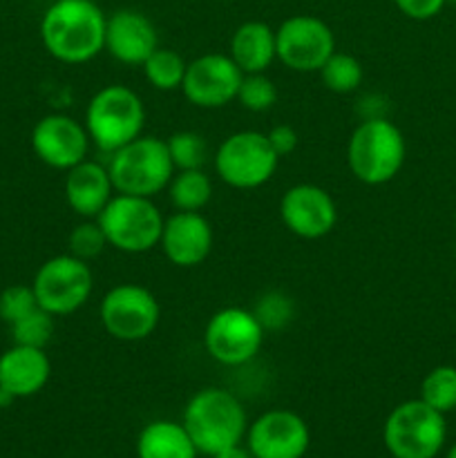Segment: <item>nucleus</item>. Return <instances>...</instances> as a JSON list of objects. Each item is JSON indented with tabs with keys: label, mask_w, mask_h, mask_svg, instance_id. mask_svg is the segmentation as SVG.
<instances>
[{
	"label": "nucleus",
	"mask_w": 456,
	"mask_h": 458,
	"mask_svg": "<svg viewBox=\"0 0 456 458\" xmlns=\"http://www.w3.org/2000/svg\"><path fill=\"white\" fill-rule=\"evenodd\" d=\"M107 16L92 0H56L40 21L47 54L67 65H83L106 49Z\"/></svg>",
	"instance_id": "nucleus-1"
},
{
	"label": "nucleus",
	"mask_w": 456,
	"mask_h": 458,
	"mask_svg": "<svg viewBox=\"0 0 456 458\" xmlns=\"http://www.w3.org/2000/svg\"><path fill=\"white\" fill-rule=\"evenodd\" d=\"M182 425L199 454L215 456L228 447L241 445L249 419L235 394L222 387H204L186 403Z\"/></svg>",
	"instance_id": "nucleus-2"
},
{
	"label": "nucleus",
	"mask_w": 456,
	"mask_h": 458,
	"mask_svg": "<svg viewBox=\"0 0 456 458\" xmlns=\"http://www.w3.org/2000/svg\"><path fill=\"white\" fill-rule=\"evenodd\" d=\"M405 157V137L387 116L362 119L347 141L349 170L367 186H383L392 182L401 173Z\"/></svg>",
	"instance_id": "nucleus-3"
},
{
	"label": "nucleus",
	"mask_w": 456,
	"mask_h": 458,
	"mask_svg": "<svg viewBox=\"0 0 456 458\" xmlns=\"http://www.w3.org/2000/svg\"><path fill=\"white\" fill-rule=\"evenodd\" d=\"M83 125L89 134V141L106 155H112L143 134L146 106L128 85H106L89 98Z\"/></svg>",
	"instance_id": "nucleus-4"
},
{
	"label": "nucleus",
	"mask_w": 456,
	"mask_h": 458,
	"mask_svg": "<svg viewBox=\"0 0 456 458\" xmlns=\"http://www.w3.org/2000/svg\"><path fill=\"white\" fill-rule=\"evenodd\" d=\"M106 165L116 192L150 199L168 188L174 174L165 139L148 134H139L137 139L112 152Z\"/></svg>",
	"instance_id": "nucleus-5"
},
{
	"label": "nucleus",
	"mask_w": 456,
	"mask_h": 458,
	"mask_svg": "<svg viewBox=\"0 0 456 458\" xmlns=\"http://www.w3.org/2000/svg\"><path fill=\"white\" fill-rule=\"evenodd\" d=\"M164 219L150 197L123 195V192H114L106 208L97 215L107 246L130 255L148 253L159 246Z\"/></svg>",
	"instance_id": "nucleus-6"
},
{
	"label": "nucleus",
	"mask_w": 456,
	"mask_h": 458,
	"mask_svg": "<svg viewBox=\"0 0 456 458\" xmlns=\"http://www.w3.org/2000/svg\"><path fill=\"white\" fill-rule=\"evenodd\" d=\"M280 157L268 143L266 132L240 130L224 139L213 155L217 177L235 191H255L273 179Z\"/></svg>",
	"instance_id": "nucleus-7"
},
{
	"label": "nucleus",
	"mask_w": 456,
	"mask_h": 458,
	"mask_svg": "<svg viewBox=\"0 0 456 458\" xmlns=\"http://www.w3.org/2000/svg\"><path fill=\"white\" fill-rule=\"evenodd\" d=\"M445 414L416 398L389 411L383 443L393 458H434L445 445Z\"/></svg>",
	"instance_id": "nucleus-8"
},
{
	"label": "nucleus",
	"mask_w": 456,
	"mask_h": 458,
	"mask_svg": "<svg viewBox=\"0 0 456 458\" xmlns=\"http://www.w3.org/2000/svg\"><path fill=\"white\" fill-rule=\"evenodd\" d=\"M98 320L110 338L119 343H141L159 327V300L146 286L123 282L103 295L98 304Z\"/></svg>",
	"instance_id": "nucleus-9"
},
{
	"label": "nucleus",
	"mask_w": 456,
	"mask_h": 458,
	"mask_svg": "<svg viewBox=\"0 0 456 458\" xmlns=\"http://www.w3.org/2000/svg\"><path fill=\"white\" fill-rule=\"evenodd\" d=\"M36 300L54 318L76 313L89 300L94 276L89 262L72 253L54 255L45 259L31 280Z\"/></svg>",
	"instance_id": "nucleus-10"
},
{
	"label": "nucleus",
	"mask_w": 456,
	"mask_h": 458,
	"mask_svg": "<svg viewBox=\"0 0 456 458\" xmlns=\"http://www.w3.org/2000/svg\"><path fill=\"white\" fill-rule=\"evenodd\" d=\"M264 327L253 309L224 307L208 318L204 329L206 353L224 367H241L253 360L264 344Z\"/></svg>",
	"instance_id": "nucleus-11"
},
{
	"label": "nucleus",
	"mask_w": 456,
	"mask_h": 458,
	"mask_svg": "<svg viewBox=\"0 0 456 458\" xmlns=\"http://www.w3.org/2000/svg\"><path fill=\"white\" fill-rule=\"evenodd\" d=\"M277 61L293 72L311 74L335 52V34L322 18L298 13L275 30Z\"/></svg>",
	"instance_id": "nucleus-12"
},
{
	"label": "nucleus",
	"mask_w": 456,
	"mask_h": 458,
	"mask_svg": "<svg viewBox=\"0 0 456 458\" xmlns=\"http://www.w3.org/2000/svg\"><path fill=\"white\" fill-rule=\"evenodd\" d=\"M241 79L244 72L228 54H201L186 65L182 94L195 107L217 110L235 101Z\"/></svg>",
	"instance_id": "nucleus-13"
},
{
	"label": "nucleus",
	"mask_w": 456,
	"mask_h": 458,
	"mask_svg": "<svg viewBox=\"0 0 456 458\" xmlns=\"http://www.w3.org/2000/svg\"><path fill=\"white\" fill-rule=\"evenodd\" d=\"M311 445L307 420L291 410H268L246 429V447L255 458H304Z\"/></svg>",
	"instance_id": "nucleus-14"
},
{
	"label": "nucleus",
	"mask_w": 456,
	"mask_h": 458,
	"mask_svg": "<svg viewBox=\"0 0 456 458\" xmlns=\"http://www.w3.org/2000/svg\"><path fill=\"white\" fill-rule=\"evenodd\" d=\"M282 224L302 240H322L338 224V204L317 183H295L280 199Z\"/></svg>",
	"instance_id": "nucleus-15"
},
{
	"label": "nucleus",
	"mask_w": 456,
	"mask_h": 458,
	"mask_svg": "<svg viewBox=\"0 0 456 458\" xmlns=\"http://www.w3.org/2000/svg\"><path fill=\"white\" fill-rule=\"evenodd\" d=\"M89 134L80 121L67 114H47L31 130V150L54 170H70L88 159Z\"/></svg>",
	"instance_id": "nucleus-16"
},
{
	"label": "nucleus",
	"mask_w": 456,
	"mask_h": 458,
	"mask_svg": "<svg viewBox=\"0 0 456 458\" xmlns=\"http://www.w3.org/2000/svg\"><path fill=\"white\" fill-rule=\"evenodd\" d=\"M213 226L201 213L174 210L164 219L159 246L165 259L179 268L199 267L213 250Z\"/></svg>",
	"instance_id": "nucleus-17"
},
{
	"label": "nucleus",
	"mask_w": 456,
	"mask_h": 458,
	"mask_svg": "<svg viewBox=\"0 0 456 458\" xmlns=\"http://www.w3.org/2000/svg\"><path fill=\"white\" fill-rule=\"evenodd\" d=\"M159 47L156 27L137 9H119L106 22V52L123 65L141 67Z\"/></svg>",
	"instance_id": "nucleus-18"
},
{
	"label": "nucleus",
	"mask_w": 456,
	"mask_h": 458,
	"mask_svg": "<svg viewBox=\"0 0 456 458\" xmlns=\"http://www.w3.org/2000/svg\"><path fill=\"white\" fill-rule=\"evenodd\" d=\"M114 192L106 164L83 159L74 168L65 170V201L79 217L97 219Z\"/></svg>",
	"instance_id": "nucleus-19"
},
{
	"label": "nucleus",
	"mask_w": 456,
	"mask_h": 458,
	"mask_svg": "<svg viewBox=\"0 0 456 458\" xmlns=\"http://www.w3.org/2000/svg\"><path fill=\"white\" fill-rule=\"evenodd\" d=\"M52 376V362L45 349L12 344L0 356V389L13 398H30L38 394Z\"/></svg>",
	"instance_id": "nucleus-20"
},
{
	"label": "nucleus",
	"mask_w": 456,
	"mask_h": 458,
	"mask_svg": "<svg viewBox=\"0 0 456 458\" xmlns=\"http://www.w3.org/2000/svg\"><path fill=\"white\" fill-rule=\"evenodd\" d=\"M228 56L244 74L266 72L277 61L275 30L262 21H246L232 31Z\"/></svg>",
	"instance_id": "nucleus-21"
},
{
	"label": "nucleus",
	"mask_w": 456,
	"mask_h": 458,
	"mask_svg": "<svg viewBox=\"0 0 456 458\" xmlns=\"http://www.w3.org/2000/svg\"><path fill=\"white\" fill-rule=\"evenodd\" d=\"M186 428L174 420H152L139 432L137 458H197Z\"/></svg>",
	"instance_id": "nucleus-22"
},
{
	"label": "nucleus",
	"mask_w": 456,
	"mask_h": 458,
	"mask_svg": "<svg viewBox=\"0 0 456 458\" xmlns=\"http://www.w3.org/2000/svg\"><path fill=\"white\" fill-rule=\"evenodd\" d=\"M165 192H168V199L174 210L201 213L213 199V182L204 168L174 170Z\"/></svg>",
	"instance_id": "nucleus-23"
},
{
	"label": "nucleus",
	"mask_w": 456,
	"mask_h": 458,
	"mask_svg": "<svg viewBox=\"0 0 456 458\" xmlns=\"http://www.w3.org/2000/svg\"><path fill=\"white\" fill-rule=\"evenodd\" d=\"M186 65L188 63L183 61L182 54H177L174 49L156 47L146 58L141 70L150 88L159 89V92H174V89H182Z\"/></svg>",
	"instance_id": "nucleus-24"
},
{
	"label": "nucleus",
	"mask_w": 456,
	"mask_h": 458,
	"mask_svg": "<svg viewBox=\"0 0 456 458\" xmlns=\"http://www.w3.org/2000/svg\"><path fill=\"white\" fill-rule=\"evenodd\" d=\"M317 74H320L325 88L335 94L356 92V89L362 85V79H365L362 63L358 61L353 54L338 52V49L326 58L325 65L317 70Z\"/></svg>",
	"instance_id": "nucleus-25"
},
{
	"label": "nucleus",
	"mask_w": 456,
	"mask_h": 458,
	"mask_svg": "<svg viewBox=\"0 0 456 458\" xmlns=\"http://www.w3.org/2000/svg\"><path fill=\"white\" fill-rule=\"evenodd\" d=\"M174 170H199L208 164V143L199 132L179 130L165 139Z\"/></svg>",
	"instance_id": "nucleus-26"
},
{
	"label": "nucleus",
	"mask_w": 456,
	"mask_h": 458,
	"mask_svg": "<svg viewBox=\"0 0 456 458\" xmlns=\"http://www.w3.org/2000/svg\"><path fill=\"white\" fill-rule=\"evenodd\" d=\"M420 401L441 414L456 410V367H434L420 383Z\"/></svg>",
	"instance_id": "nucleus-27"
},
{
	"label": "nucleus",
	"mask_w": 456,
	"mask_h": 458,
	"mask_svg": "<svg viewBox=\"0 0 456 458\" xmlns=\"http://www.w3.org/2000/svg\"><path fill=\"white\" fill-rule=\"evenodd\" d=\"M54 320H56V318L49 311H45L43 307L34 309V311L27 313L25 318H21L18 322L9 325L13 344L45 349L54 338V329H56V322Z\"/></svg>",
	"instance_id": "nucleus-28"
},
{
	"label": "nucleus",
	"mask_w": 456,
	"mask_h": 458,
	"mask_svg": "<svg viewBox=\"0 0 456 458\" xmlns=\"http://www.w3.org/2000/svg\"><path fill=\"white\" fill-rule=\"evenodd\" d=\"M235 101L241 103L249 112H268L277 103V88L266 72L258 74H244Z\"/></svg>",
	"instance_id": "nucleus-29"
},
{
	"label": "nucleus",
	"mask_w": 456,
	"mask_h": 458,
	"mask_svg": "<svg viewBox=\"0 0 456 458\" xmlns=\"http://www.w3.org/2000/svg\"><path fill=\"white\" fill-rule=\"evenodd\" d=\"M253 313L259 320V325L264 327V331H280L293 320L295 304L282 291H268V293H264L258 300V304L253 307Z\"/></svg>",
	"instance_id": "nucleus-30"
},
{
	"label": "nucleus",
	"mask_w": 456,
	"mask_h": 458,
	"mask_svg": "<svg viewBox=\"0 0 456 458\" xmlns=\"http://www.w3.org/2000/svg\"><path fill=\"white\" fill-rule=\"evenodd\" d=\"M67 246H70V253L74 258L89 262L107 249V240L97 219H83L67 235Z\"/></svg>",
	"instance_id": "nucleus-31"
},
{
	"label": "nucleus",
	"mask_w": 456,
	"mask_h": 458,
	"mask_svg": "<svg viewBox=\"0 0 456 458\" xmlns=\"http://www.w3.org/2000/svg\"><path fill=\"white\" fill-rule=\"evenodd\" d=\"M38 307L40 304L36 300L31 284H12L0 293V320L7 327L21 320V318H25L27 313H31Z\"/></svg>",
	"instance_id": "nucleus-32"
},
{
	"label": "nucleus",
	"mask_w": 456,
	"mask_h": 458,
	"mask_svg": "<svg viewBox=\"0 0 456 458\" xmlns=\"http://www.w3.org/2000/svg\"><path fill=\"white\" fill-rule=\"evenodd\" d=\"M266 137H268V143H271V148L275 150V155L280 157V159L293 155V152L298 150V146H300L298 130H295L293 125H289V123L275 125V128L268 130Z\"/></svg>",
	"instance_id": "nucleus-33"
},
{
	"label": "nucleus",
	"mask_w": 456,
	"mask_h": 458,
	"mask_svg": "<svg viewBox=\"0 0 456 458\" xmlns=\"http://www.w3.org/2000/svg\"><path fill=\"white\" fill-rule=\"evenodd\" d=\"M445 3L447 0H393L398 12L405 13L411 21H429L436 13H441Z\"/></svg>",
	"instance_id": "nucleus-34"
},
{
	"label": "nucleus",
	"mask_w": 456,
	"mask_h": 458,
	"mask_svg": "<svg viewBox=\"0 0 456 458\" xmlns=\"http://www.w3.org/2000/svg\"><path fill=\"white\" fill-rule=\"evenodd\" d=\"M210 458H255V456L250 454L249 447H244V445H232V447H228V450L217 452V454L210 456Z\"/></svg>",
	"instance_id": "nucleus-35"
},
{
	"label": "nucleus",
	"mask_w": 456,
	"mask_h": 458,
	"mask_svg": "<svg viewBox=\"0 0 456 458\" xmlns=\"http://www.w3.org/2000/svg\"><path fill=\"white\" fill-rule=\"evenodd\" d=\"M13 401H16V398H13L12 394H7L4 389H0V407H9Z\"/></svg>",
	"instance_id": "nucleus-36"
},
{
	"label": "nucleus",
	"mask_w": 456,
	"mask_h": 458,
	"mask_svg": "<svg viewBox=\"0 0 456 458\" xmlns=\"http://www.w3.org/2000/svg\"><path fill=\"white\" fill-rule=\"evenodd\" d=\"M445 458H456V445L454 447H452V450L450 452H447V456Z\"/></svg>",
	"instance_id": "nucleus-37"
},
{
	"label": "nucleus",
	"mask_w": 456,
	"mask_h": 458,
	"mask_svg": "<svg viewBox=\"0 0 456 458\" xmlns=\"http://www.w3.org/2000/svg\"><path fill=\"white\" fill-rule=\"evenodd\" d=\"M219 3H231V0H219Z\"/></svg>",
	"instance_id": "nucleus-38"
},
{
	"label": "nucleus",
	"mask_w": 456,
	"mask_h": 458,
	"mask_svg": "<svg viewBox=\"0 0 456 458\" xmlns=\"http://www.w3.org/2000/svg\"><path fill=\"white\" fill-rule=\"evenodd\" d=\"M92 3H97V0H92Z\"/></svg>",
	"instance_id": "nucleus-39"
},
{
	"label": "nucleus",
	"mask_w": 456,
	"mask_h": 458,
	"mask_svg": "<svg viewBox=\"0 0 456 458\" xmlns=\"http://www.w3.org/2000/svg\"><path fill=\"white\" fill-rule=\"evenodd\" d=\"M452 3H456V0H452Z\"/></svg>",
	"instance_id": "nucleus-40"
}]
</instances>
